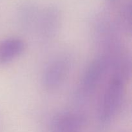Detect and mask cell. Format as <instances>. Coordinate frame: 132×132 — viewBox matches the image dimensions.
I'll return each instance as SVG.
<instances>
[{
	"mask_svg": "<svg viewBox=\"0 0 132 132\" xmlns=\"http://www.w3.org/2000/svg\"><path fill=\"white\" fill-rule=\"evenodd\" d=\"M124 94V84L119 75H115L106 86L99 108V119L103 123L110 122L119 110Z\"/></svg>",
	"mask_w": 132,
	"mask_h": 132,
	"instance_id": "1",
	"label": "cell"
},
{
	"mask_svg": "<svg viewBox=\"0 0 132 132\" xmlns=\"http://www.w3.org/2000/svg\"><path fill=\"white\" fill-rule=\"evenodd\" d=\"M70 65L66 59H55L45 69L42 76V84L47 90H54L61 86L69 72Z\"/></svg>",
	"mask_w": 132,
	"mask_h": 132,
	"instance_id": "2",
	"label": "cell"
},
{
	"mask_svg": "<svg viewBox=\"0 0 132 132\" xmlns=\"http://www.w3.org/2000/svg\"><path fill=\"white\" fill-rule=\"evenodd\" d=\"M84 117L71 112H60L52 121V132H81L84 125Z\"/></svg>",
	"mask_w": 132,
	"mask_h": 132,
	"instance_id": "3",
	"label": "cell"
},
{
	"mask_svg": "<svg viewBox=\"0 0 132 132\" xmlns=\"http://www.w3.org/2000/svg\"><path fill=\"white\" fill-rule=\"evenodd\" d=\"M106 64L104 58L94 59L89 64L81 80V87L84 92L90 93L95 90L104 74Z\"/></svg>",
	"mask_w": 132,
	"mask_h": 132,
	"instance_id": "4",
	"label": "cell"
},
{
	"mask_svg": "<svg viewBox=\"0 0 132 132\" xmlns=\"http://www.w3.org/2000/svg\"><path fill=\"white\" fill-rule=\"evenodd\" d=\"M25 49V43L22 39L11 37L0 42V64L10 63L21 55Z\"/></svg>",
	"mask_w": 132,
	"mask_h": 132,
	"instance_id": "5",
	"label": "cell"
}]
</instances>
